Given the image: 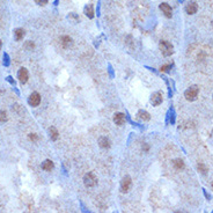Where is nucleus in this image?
Here are the masks:
<instances>
[{"label": "nucleus", "mask_w": 213, "mask_h": 213, "mask_svg": "<svg viewBox=\"0 0 213 213\" xmlns=\"http://www.w3.org/2000/svg\"><path fill=\"white\" fill-rule=\"evenodd\" d=\"M99 145L102 148H109L110 147V140L107 137H101L99 139Z\"/></svg>", "instance_id": "4468645a"}, {"label": "nucleus", "mask_w": 213, "mask_h": 213, "mask_svg": "<svg viewBox=\"0 0 213 213\" xmlns=\"http://www.w3.org/2000/svg\"><path fill=\"white\" fill-rule=\"evenodd\" d=\"M170 70H172V65H163V66H161V68H160L161 72H166V73H168Z\"/></svg>", "instance_id": "6ab92c4d"}, {"label": "nucleus", "mask_w": 213, "mask_h": 213, "mask_svg": "<svg viewBox=\"0 0 213 213\" xmlns=\"http://www.w3.org/2000/svg\"><path fill=\"white\" fill-rule=\"evenodd\" d=\"M28 102H29V104H30L31 107H37V105H40V103H41V95L38 93H36V92L31 93L30 96H29Z\"/></svg>", "instance_id": "39448f33"}, {"label": "nucleus", "mask_w": 213, "mask_h": 213, "mask_svg": "<svg viewBox=\"0 0 213 213\" xmlns=\"http://www.w3.org/2000/svg\"><path fill=\"white\" fill-rule=\"evenodd\" d=\"M198 169H199V172L203 173V174H205V173H206V170H207V169H206V167L204 166V165H202V163H199V165H198Z\"/></svg>", "instance_id": "5701e85b"}, {"label": "nucleus", "mask_w": 213, "mask_h": 213, "mask_svg": "<svg viewBox=\"0 0 213 213\" xmlns=\"http://www.w3.org/2000/svg\"><path fill=\"white\" fill-rule=\"evenodd\" d=\"M7 114L6 111H0V122H6L7 120Z\"/></svg>", "instance_id": "aec40b11"}, {"label": "nucleus", "mask_w": 213, "mask_h": 213, "mask_svg": "<svg viewBox=\"0 0 213 213\" xmlns=\"http://www.w3.org/2000/svg\"><path fill=\"white\" fill-rule=\"evenodd\" d=\"M29 139L32 141H37V139H38V137H37L36 133H30L29 135Z\"/></svg>", "instance_id": "393cba45"}, {"label": "nucleus", "mask_w": 213, "mask_h": 213, "mask_svg": "<svg viewBox=\"0 0 213 213\" xmlns=\"http://www.w3.org/2000/svg\"><path fill=\"white\" fill-rule=\"evenodd\" d=\"M17 78L20 80L21 83H26L28 81V78H29V74H28V71L27 68L25 67H21L19 70V73H17Z\"/></svg>", "instance_id": "423d86ee"}, {"label": "nucleus", "mask_w": 213, "mask_h": 213, "mask_svg": "<svg viewBox=\"0 0 213 213\" xmlns=\"http://www.w3.org/2000/svg\"><path fill=\"white\" fill-rule=\"evenodd\" d=\"M212 188H213V183H212Z\"/></svg>", "instance_id": "bb28decb"}, {"label": "nucleus", "mask_w": 213, "mask_h": 213, "mask_svg": "<svg viewBox=\"0 0 213 213\" xmlns=\"http://www.w3.org/2000/svg\"><path fill=\"white\" fill-rule=\"evenodd\" d=\"M126 122V117L123 112H117V114L114 115V123L116 125H123Z\"/></svg>", "instance_id": "6e6552de"}, {"label": "nucleus", "mask_w": 213, "mask_h": 213, "mask_svg": "<svg viewBox=\"0 0 213 213\" xmlns=\"http://www.w3.org/2000/svg\"><path fill=\"white\" fill-rule=\"evenodd\" d=\"M60 43H62L63 48H65V49H68L70 47H72L73 40L70 36H63L62 38H60Z\"/></svg>", "instance_id": "9b49d317"}, {"label": "nucleus", "mask_w": 213, "mask_h": 213, "mask_svg": "<svg viewBox=\"0 0 213 213\" xmlns=\"http://www.w3.org/2000/svg\"><path fill=\"white\" fill-rule=\"evenodd\" d=\"M173 165H174V167H175L176 169H178V170H181V169L184 168V162H183V160H181V159L174 160V161H173Z\"/></svg>", "instance_id": "a211bd4d"}, {"label": "nucleus", "mask_w": 213, "mask_h": 213, "mask_svg": "<svg viewBox=\"0 0 213 213\" xmlns=\"http://www.w3.org/2000/svg\"><path fill=\"white\" fill-rule=\"evenodd\" d=\"M0 48H1V40H0Z\"/></svg>", "instance_id": "a878e982"}, {"label": "nucleus", "mask_w": 213, "mask_h": 213, "mask_svg": "<svg viewBox=\"0 0 213 213\" xmlns=\"http://www.w3.org/2000/svg\"><path fill=\"white\" fill-rule=\"evenodd\" d=\"M159 48H160V51L162 52V55H163L165 57H169V56H172L173 52H174V47H173L169 42H167V41L160 42Z\"/></svg>", "instance_id": "f257e3e1"}, {"label": "nucleus", "mask_w": 213, "mask_h": 213, "mask_svg": "<svg viewBox=\"0 0 213 213\" xmlns=\"http://www.w3.org/2000/svg\"><path fill=\"white\" fill-rule=\"evenodd\" d=\"M25 47H26V49H28V50H32L35 45H34V43H32L31 41H27L26 42V45H25Z\"/></svg>", "instance_id": "412c9836"}, {"label": "nucleus", "mask_w": 213, "mask_h": 213, "mask_svg": "<svg viewBox=\"0 0 213 213\" xmlns=\"http://www.w3.org/2000/svg\"><path fill=\"white\" fill-rule=\"evenodd\" d=\"M131 187H132V181H131L130 176H125L122 182H120V191L123 193H126L130 191Z\"/></svg>", "instance_id": "20e7f679"}, {"label": "nucleus", "mask_w": 213, "mask_h": 213, "mask_svg": "<svg viewBox=\"0 0 213 213\" xmlns=\"http://www.w3.org/2000/svg\"><path fill=\"white\" fill-rule=\"evenodd\" d=\"M162 102V94L160 92H155V93L152 94L151 96V103L156 107V105H159V104H161Z\"/></svg>", "instance_id": "0eeeda50"}, {"label": "nucleus", "mask_w": 213, "mask_h": 213, "mask_svg": "<svg viewBox=\"0 0 213 213\" xmlns=\"http://www.w3.org/2000/svg\"><path fill=\"white\" fill-rule=\"evenodd\" d=\"M160 10H162V13H163L167 17H172L173 16L172 7L168 5L167 2H162V4H160Z\"/></svg>", "instance_id": "1a4fd4ad"}, {"label": "nucleus", "mask_w": 213, "mask_h": 213, "mask_svg": "<svg viewBox=\"0 0 213 213\" xmlns=\"http://www.w3.org/2000/svg\"><path fill=\"white\" fill-rule=\"evenodd\" d=\"M83 184L87 188H93L97 184V177L95 176L94 173H87L83 176Z\"/></svg>", "instance_id": "f03ea898"}, {"label": "nucleus", "mask_w": 213, "mask_h": 213, "mask_svg": "<svg viewBox=\"0 0 213 213\" xmlns=\"http://www.w3.org/2000/svg\"><path fill=\"white\" fill-rule=\"evenodd\" d=\"M49 135H50V138H51V140H57L59 133H58L57 129H56L55 126H51V127L49 129Z\"/></svg>", "instance_id": "f3484780"}, {"label": "nucleus", "mask_w": 213, "mask_h": 213, "mask_svg": "<svg viewBox=\"0 0 213 213\" xmlns=\"http://www.w3.org/2000/svg\"><path fill=\"white\" fill-rule=\"evenodd\" d=\"M185 10H187L188 14H190V15L195 14V13H196V12L198 10L197 4H196L195 1H190V2H189V4L187 5V7H185Z\"/></svg>", "instance_id": "9d476101"}, {"label": "nucleus", "mask_w": 213, "mask_h": 213, "mask_svg": "<svg viewBox=\"0 0 213 213\" xmlns=\"http://www.w3.org/2000/svg\"><path fill=\"white\" fill-rule=\"evenodd\" d=\"M83 13L88 19H93L94 17V7L93 5H86L83 8Z\"/></svg>", "instance_id": "f8f14e48"}, {"label": "nucleus", "mask_w": 213, "mask_h": 213, "mask_svg": "<svg viewBox=\"0 0 213 213\" xmlns=\"http://www.w3.org/2000/svg\"><path fill=\"white\" fill-rule=\"evenodd\" d=\"M38 6H45L49 2V0H34Z\"/></svg>", "instance_id": "4be33fe9"}, {"label": "nucleus", "mask_w": 213, "mask_h": 213, "mask_svg": "<svg viewBox=\"0 0 213 213\" xmlns=\"http://www.w3.org/2000/svg\"><path fill=\"white\" fill-rule=\"evenodd\" d=\"M53 167H55V165H53V162L51 160H45L42 163V169L45 170V172H51L53 169Z\"/></svg>", "instance_id": "ddd939ff"}, {"label": "nucleus", "mask_w": 213, "mask_h": 213, "mask_svg": "<svg viewBox=\"0 0 213 213\" xmlns=\"http://www.w3.org/2000/svg\"><path fill=\"white\" fill-rule=\"evenodd\" d=\"M23 37H25V30L22 28H17L14 30V38L16 41H21Z\"/></svg>", "instance_id": "2eb2a0df"}, {"label": "nucleus", "mask_w": 213, "mask_h": 213, "mask_svg": "<svg viewBox=\"0 0 213 213\" xmlns=\"http://www.w3.org/2000/svg\"><path fill=\"white\" fill-rule=\"evenodd\" d=\"M198 93H199V88H198V86L193 85V86H191L190 88H188L187 90H185L184 96H185V99H187L188 101H195V100L197 99Z\"/></svg>", "instance_id": "7ed1b4c3"}, {"label": "nucleus", "mask_w": 213, "mask_h": 213, "mask_svg": "<svg viewBox=\"0 0 213 213\" xmlns=\"http://www.w3.org/2000/svg\"><path fill=\"white\" fill-rule=\"evenodd\" d=\"M68 19H73V20L75 21V22H77V21H79V17L77 16V14H75V13H70V15H68Z\"/></svg>", "instance_id": "b1692460"}, {"label": "nucleus", "mask_w": 213, "mask_h": 213, "mask_svg": "<svg viewBox=\"0 0 213 213\" xmlns=\"http://www.w3.org/2000/svg\"><path fill=\"white\" fill-rule=\"evenodd\" d=\"M138 117H139L141 120H144V122L151 120L150 114H148L147 111H145V110H139V111H138Z\"/></svg>", "instance_id": "dca6fc26"}]
</instances>
